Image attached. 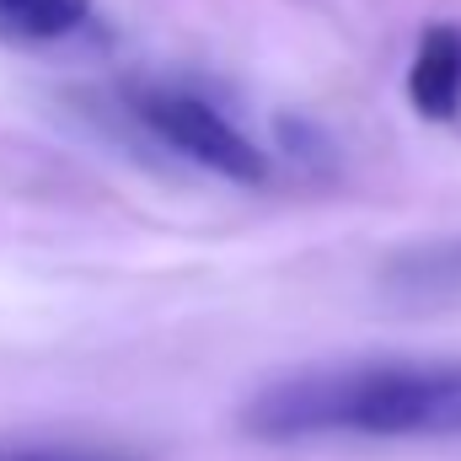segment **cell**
Here are the masks:
<instances>
[{
  "mask_svg": "<svg viewBox=\"0 0 461 461\" xmlns=\"http://www.w3.org/2000/svg\"><path fill=\"white\" fill-rule=\"evenodd\" d=\"M236 424L252 440H451L461 435V359L306 365L247 392Z\"/></svg>",
  "mask_w": 461,
  "mask_h": 461,
  "instance_id": "cell-1",
  "label": "cell"
},
{
  "mask_svg": "<svg viewBox=\"0 0 461 461\" xmlns=\"http://www.w3.org/2000/svg\"><path fill=\"white\" fill-rule=\"evenodd\" d=\"M134 118H140L167 150H177L183 161H194V167H204V172H215V177H226V183L252 188V183L268 177L263 145H258L230 113H221L210 97H199V92H183V86H145V92H134Z\"/></svg>",
  "mask_w": 461,
  "mask_h": 461,
  "instance_id": "cell-2",
  "label": "cell"
},
{
  "mask_svg": "<svg viewBox=\"0 0 461 461\" xmlns=\"http://www.w3.org/2000/svg\"><path fill=\"white\" fill-rule=\"evenodd\" d=\"M408 108L429 123H451L461 113V27L456 22H429L413 43L408 59Z\"/></svg>",
  "mask_w": 461,
  "mask_h": 461,
  "instance_id": "cell-3",
  "label": "cell"
},
{
  "mask_svg": "<svg viewBox=\"0 0 461 461\" xmlns=\"http://www.w3.org/2000/svg\"><path fill=\"white\" fill-rule=\"evenodd\" d=\"M92 16V0H0V43L38 49L81 32Z\"/></svg>",
  "mask_w": 461,
  "mask_h": 461,
  "instance_id": "cell-4",
  "label": "cell"
},
{
  "mask_svg": "<svg viewBox=\"0 0 461 461\" xmlns=\"http://www.w3.org/2000/svg\"><path fill=\"white\" fill-rule=\"evenodd\" d=\"M0 461H134L129 451L97 440H54V435H11L0 440Z\"/></svg>",
  "mask_w": 461,
  "mask_h": 461,
  "instance_id": "cell-5",
  "label": "cell"
}]
</instances>
